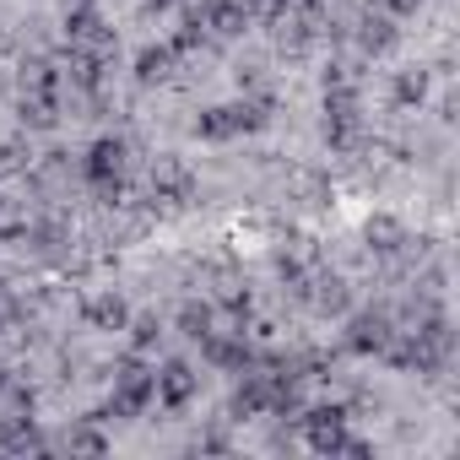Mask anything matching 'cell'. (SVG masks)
<instances>
[{
  "label": "cell",
  "mask_w": 460,
  "mask_h": 460,
  "mask_svg": "<svg viewBox=\"0 0 460 460\" xmlns=\"http://www.w3.org/2000/svg\"><path fill=\"white\" fill-rule=\"evenodd\" d=\"M146 406H152V368L141 363V352H130L114 363V395L98 417H141Z\"/></svg>",
  "instance_id": "1"
},
{
  "label": "cell",
  "mask_w": 460,
  "mask_h": 460,
  "mask_svg": "<svg viewBox=\"0 0 460 460\" xmlns=\"http://www.w3.org/2000/svg\"><path fill=\"white\" fill-rule=\"evenodd\" d=\"M363 136V103H358V87H325V141L336 152L358 146Z\"/></svg>",
  "instance_id": "2"
},
{
  "label": "cell",
  "mask_w": 460,
  "mask_h": 460,
  "mask_svg": "<svg viewBox=\"0 0 460 460\" xmlns=\"http://www.w3.org/2000/svg\"><path fill=\"white\" fill-rule=\"evenodd\" d=\"M347 417H352V411H347L341 401H325V406L298 411L309 449H314V455H336V449H341V438H347Z\"/></svg>",
  "instance_id": "3"
},
{
  "label": "cell",
  "mask_w": 460,
  "mask_h": 460,
  "mask_svg": "<svg viewBox=\"0 0 460 460\" xmlns=\"http://www.w3.org/2000/svg\"><path fill=\"white\" fill-rule=\"evenodd\" d=\"M195 195V173H190V163L184 157H152V206H163V211H173V206H184Z\"/></svg>",
  "instance_id": "4"
},
{
  "label": "cell",
  "mask_w": 460,
  "mask_h": 460,
  "mask_svg": "<svg viewBox=\"0 0 460 460\" xmlns=\"http://www.w3.org/2000/svg\"><path fill=\"white\" fill-rule=\"evenodd\" d=\"M195 390H200V374H195L184 358H168L163 368H152V401H157V406L184 411V406L195 401Z\"/></svg>",
  "instance_id": "5"
},
{
  "label": "cell",
  "mask_w": 460,
  "mask_h": 460,
  "mask_svg": "<svg viewBox=\"0 0 460 460\" xmlns=\"http://www.w3.org/2000/svg\"><path fill=\"white\" fill-rule=\"evenodd\" d=\"M200 358L211 363V368H227V374H244V368H255V347H250V336H244V325L234 331V336H222L217 325L200 336Z\"/></svg>",
  "instance_id": "6"
},
{
  "label": "cell",
  "mask_w": 460,
  "mask_h": 460,
  "mask_svg": "<svg viewBox=\"0 0 460 460\" xmlns=\"http://www.w3.org/2000/svg\"><path fill=\"white\" fill-rule=\"evenodd\" d=\"M390 336H395V320L385 309H363L347 320V352H358V358H379L390 347Z\"/></svg>",
  "instance_id": "7"
},
{
  "label": "cell",
  "mask_w": 460,
  "mask_h": 460,
  "mask_svg": "<svg viewBox=\"0 0 460 460\" xmlns=\"http://www.w3.org/2000/svg\"><path fill=\"white\" fill-rule=\"evenodd\" d=\"M125 168H130V146H125L119 136H98V141L87 146V157H82V173H87V184L125 179Z\"/></svg>",
  "instance_id": "8"
},
{
  "label": "cell",
  "mask_w": 460,
  "mask_h": 460,
  "mask_svg": "<svg viewBox=\"0 0 460 460\" xmlns=\"http://www.w3.org/2000/svg\"><path fill=\"white\" fill-rule=\"evenodd\" d=\"M195 17H200V28H206L211 39H244V28H250L244 0H206Z\"/></svg>",
  "instance_id": "9"
},
{
  "label": "cell",
  "mask_w": 460,
  "mask_h": 460,
  "mask_svg": "<svg viewBox=\"0 0 460 460\" xmlns=\"http://www.w3.org/2000/svg\"><path fill=\"white\" fill-rule=\"evenodd\" d=\"M304 304H309L320 320H341V314L352 309V288H347L341 277H314V282L304 288Z\"/></svg>",
  "instance_id": "10"
},
{
  "label": "cell",
  "mask_w": 460,
  "mask_h": 460,
  "mask_svg": "<svg viewBox=\"0 0 460 460\" xmlns=\"http://www.w3.org/2000/svg\"><path fill=\"white\" fill-rule=\"evenodd\" d=\"M103 33H109V22H103V12L93 6V0H66V44L71 49L76 44H93Z\"/></svg>",
  "instance_id": "11"
},
{
  "label": "cell",
  "mask_w": 460,
  "mask_h": 460,
  "mask_svg": "<svg viewBox=\"0 0 460 460\" xmlns=\"http://www.w3.org/2000/svg\"><path fill=\"white\" fill-rule=\"evenodd\" d=\"M82 320H87V331H125L130 325V304L119 298V293H98V298H87L82 304Z\"/></svg>",
  "instance_id": "12"
},
{
  "label": "cell",
  "mask_w": 460,
  "mask_h": 460,
  "mask_svg": "<svg viewBox=\"0 0 460 460\" xmlns=\"http://www.w3.org/2000/svg\"><path fill=\"white\" fill-rule=\"evenodd\" d=\"M0 449H6V455H33V449H44L39 417H33V411H17V417H0Z\"/></svg>",
  "instance_id": "13"
},
{
  "label": "cell",
  "mask_w": 460,
  "mask_h": 460,
  "mask_svg": "<svg viewBox=\"0 0 460 460\" xmlns=\"http://www.w3.org/2000/svg\"><path fill=\"white\" fill-rule=\"evenodd\" d=\"M173 66H179V55H173L168 44H146V49L136 55V82H141V87H157V82L173 76Z\"/></svg>",
  "instance_id": "14"
},
{
  "label": "cell",
  "mask_w": 460,
  "mask_h": 460,
  "mask_svg": "<svg viewBox=\"0 0 460 460\" xmlns=\"http://www.w3.org/2000/svg\"><path fill=\"white\" fill-rule=\"evenodd\" d=\"M195 136H200V141H234V136H239V114H234V103L200 109V119H195Z\"/></svg>",
  "instance_id": "15"
},
{
  "label": "cell",
  "mask_w": 460,
  "mask_h": 460,
  "mask_svg": "<svg viewBox=\"0 0 460 460\" xmlns=\"http://www.w3.org/2000/svg\"><path fill=\"white\" fill-rule=\"evenodd\" d=\"M395 39H401V33H395L390 17H374V12H368V17L358 22V49H363V55H390Z\"/></svg>",
  "instance_id": "16"
},
{
  "label": "cell",
  "mask_w": 460,
  "mask_h": 460,
  "mask_svg": "<svg viewBox=\"0 0 460 460\" xmlns=\"http://www.w3.org/2000/svg\"><path fill=\"white\" fill-rule=\"evenodd\" d=\"M428 87H433V76H428L422 66H406V71H395L390 98H395L401 109H422V103H428Z\"/></svg>",
  "instance_id": "17"
},
{
  "label": "cell",
  "mask_w": 460,
  "mask_h": 460,
  "mask_svg": "<svg viewBox=\"0 0 460 460\" xmlns=\"http://www.w3.org/2000/svg\"><path fill=\"white\" fill-rule=\"evenodd\" d=\"M17 114H22V130H55V125H60V98H39V93H22Z\"/></svg>",
  "instance_id": "18"
},
{
  "label": "cell",
  "mask_w": 460,
  "mask_h": 460,
  "mask_svg": "<svg viewBox=\"0 0 460 460\" xmlns=\"http://www.w3.org/2000/svg\"><path fill=\"white\" fill-rule=\"evenodd\" d=\"M363 239H368V250H379V255H395V250L406 244V227H401L395 217H368Z\"/></svg>",
  "instance_id": "19"
},
{
  "label": "cell",
  "mask_w": 460,
  "mask_h": 460,
  "mask_svg": "<svg viewBox=\"0 0 460 460\" xmlns=\"http://www.w3.org/2000/svg\"><path fill=\"white\" fill-rule=\"evenodd\" d=\"M173 320H179V331H184L190 341H200V336L217 325V309H211L206 298H190V304H179V314H173Z\"/></svg>",
  "instance_id": "20"
},
{
  "label": "cell",
  "mask_w": 460,
  "mask_h": 460,
  "mask_svg": "<svg viewBox=\"0 0 460 460\" xmlns=\"http://www.w3.org/2000/svg\"><path fill=\"white\" fill-rule=\"evenodd\" d=\"M22 93H39V98H60V71L49 60H33L22 66Z\"/></svg>",
  "instance_id": "21"
},
{
  "label": "cell",
  "mask_w": 460,
  "mask_h": 460,
  "mask_svg": "<svg viewBox=\"0 0 460 460\" xmlns=\"http://www.w3.org/2000/svg\"><path fill=\"white\" fill-rule=\"evenodd\" d=\"M22 234H28V206L0 190V239H22Z\"/></svg>",
  "instance_id": "22"
},
{
  "label": "cell",
  "mask_w": 460,
  "mask_h": 460,
  "mask_svg": "<svg viewBox=\"0 0 460 460\" xmlns=\"http://www.w3.org/2000/svg\"><path fill=\"white\" fill-rule=\"evenodd\" d=\"M206 44H211V33L200 28V17H184V28L168 39V49H173V55H200Z\"/></svg>",
  "instance_id": "23"
},
{
  "label": "cell",
  "mask_w": 460,
  "mask_h": 460,
  "mask_svg": "<svg viewBox=\"0 0 460 460\" xmlns=\"http://www.w3.org/2000/svg\"><path fill=\"white\" fill-rule=\"evenodd\" d=\"M125 331H130V352H152V347L163 341V320H157V314H141V320H130Z\"/></svg>",
  "instance_id": "24"
},
{
  "label": "cell",
  "mask_w": 460,
  "mask_h": 460,
  "mask_svg": "<svg viewBox=\"0 0 460 460\" xmlns=\"http://www.w3.org/2000/svg\"><path fill=\"white\" fill-rule=\"evenodd\" d=\"M66 449H71V455H109V438H103L98 428H71V433H66Z\"/></svg>",
  "instance_id": "25"
},
{
  "label": "cell",
  "mask_w": 460,
  "mask_h": 460,
  "mask_svg": "<svg viewBox=\"0 0 460 460\" xmlns=\"http://www.w3.org/2000/svg\"><path fill=\"white\" fill-rule=\"evenodd\" d=\"M244 12H250V22H271L288 12V0H244Z\"/></svg>",
  "instance_id": "26"
},
{
  "label": "cell",
  "mask_w": 460,
  "mask_h": 460,
  "mask_svg": "<svg viewBox=\"0 0 460 460\" xmlns=\"http://www.w3.org/2000/svg\"><path fill=\"white\" fill-rule=\"evenodd\" d=\"M385 12H390V17H417L422 0H385Z\"/></svg>",
  "instance_id": "27"
},
{
  "label": "cell",
  "mask_w": 460,
  "mask_h": 460,
  "mask_svg": "<svg viewBox=\"0 0 460 460\" xmlns=\"http://www.w3.org/2000/svg\"><path fill=\"white\" fill-rule=\"evenodd\" d=\"M288 6H298V12H314V6H320V0H288Z\"/></svg>",
  "instance_id": "28"
},
{
  "label": "cell",
  "mask_w": 460,
  "mask_h": 460,
  "mask_svg": "<svg viewBox=\"0 0 460 460\" xmlns=\"http://www.w3.org/2000/svg\"><path fill=\"white\" fill-rule=\"evenodd\" d=\"M146 6H157V12H168V6H179V0H146Z\"/></svg>",
  "instance_id": "29"
},
{
  "label": "cell",
  "mask_w": 460,
  "mask_h": 460,
  "mask_svg": "<svg viewBox=\"0 0 460 460\" xmlns=\"http://www.w3.org/2000/svg\"><path fill=\"white\" fill-rule=\"evenodd\" d=\"M6 385H12V374H6V363H0V390H6Z\"/></svg>",
  "instance_id": "30"
},
{
  "label": "cell",
  "mask_w": 460,
  "mask_h": 460,
  "mask_svg": "<svg viewBox=\"0 0 460 460\" xmlns=\"http://www.w3.org/2000/svg\"><path fill=\"white\" fill-rule=\"evenodd\" d=\"M0 331H6V304H0Z\"/></svg>",
  "instance_id": "31"
}]
</instances>
